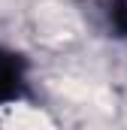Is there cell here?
<instances>
[{"label": "cell", "mask_w": 127, "mask_h": 130, "mask_svg": "<svg viewBox=\"0 0 127 130\" xmlns=\"http://www.w3.org/2000/svg\"><path fill=\"white\" fill-rule=\"evenodd\" d=\"M0 130H55V121L36 109V106H12L6 109L3 121H0Z\"/></svg>", "instance_id": "2"}, {"label": "cell", "mask_w": 127, "mask_h": 130, "mask_svg": "<svg viewBox=\"0 0 127 130\" xmlns=\"http://www.w3.org/2000/svg\"><path fill=\"white\" fill-rule=\"evenodd\" d=\"M36 27H39V36L49 39V42H61L67 36H73L79 21L76 15L67 9V6H58V3H45L36 15Z\"/></svg>", "instance_id": "1"}]
</instances>
